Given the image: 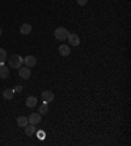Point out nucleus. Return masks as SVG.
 Here are the masks:
<instances>
[{
  "mask_svg": "<svg viewBox=\"0 0 131 146\" xmlns=\"http://www.w3.org/2000/svg\"><path fill=\"white\" fill-rule=\"evenodd\" d=\"M30 32H32V25L28 24V23H25V24H22L20 27V33L22 34V36H28Z\"/></svg>",
  "mask_w": 131,
  "mask_h": 146,
  "instance_id": "nucleus-10",
  "label": "nucleus"
},
{
  "mask_svg": "<svg viewBox=\"0 0 131 146\" xmlns=\"http://www.w3.org/2000/svg\"><path fill=\"white\" fill-rule=\"evenodd\" d=\"M5 61H7V51L0 48V63H5Z\"/></svg>",
  "mask_w": 131,
  "mask_h": 146,
  "instance_id": "nucleus-16",
  "label": "nucleus"
},
{
  "mask_svg": "<svg viewBox=\"0 0 131 146\" xmlns=\"http://www.w3.org/2000/svg\"><path fill=\"white\" fill-rule=\"evenodd\" d=\"M67 40H68V42H70L71 46H79V45H80V37H79L77 34H75V33L68 34Z\"/></svg>",
  "mask_w": 131,
  "mask_h": 146,
  "instance_id": "nucleus-4",
  "label": "nucleus"
},
{
  "mask_svg": "<svg viewBox=\"0 0 131 146\" xmlns=\"http://www.w3.org/2000/svg\"><path fill=\"white\" fill-rule=\"evenodd\" d=\"M9 76V70L4 63H0V79H7Z\"/></svg>",
  "mask_w": 131,
  "mask_h": 146,
  "instance_id": "nucleus-8",
  "label": "nucleus"
},
{
  "mask_svg": "<svg viewBox=\"0 0 131 146\" xmlns=\"http://www.w3.org/2000/svg\"><path fill=\"white\" fill-rule=\"evenodd\" d=\"M88 3V0H77V4L79 5H85Z\"/></svg>",
  "mask_w": 131,
  "mask_h": 146,
  "instance_id": "nucleus-18",
  "label": "nucleus"
},
{
  "mask_svg": "<svg viewBox=\"0 0 131 146\" xmlns=\"http://www.w3.org/2000/svg\"><path fill=\"white\" fill-rule=\"evenodd\" d=\"M13 91H14V94H20L21 91H22V86H20V84H17L16 87L13 88Z\"/></svg>",
  "mask_w": 131,
  "mask_h": 146,
  "instance_id": "nucleus-17",
  "label": "nucleus"
},
{
  "mask_svg": "<svg viewBox=\"0 0 131 146\" xmlns=\"http://www.w3.org/2000/svg\"><path fill=\"white\" fill-rule=\"evenodd\" d=\"M49 112V106H47V103H42L39 106V108H38V113L39 115H46V113Z\"/></svg>",
  "mask_w": 131,
  "mask_h": 146,
  "instance_id": "nucleus-15",
  "label": "nucleus"
},
{
  "mask_svg": "<svg viewBox=\"0 0 131 146\" xmlns=\"http://www.w3.org/2000/svg\"><path fill=\"white\" fill-rule=\"evenodd\" d=\"M8 63H9V66L12 68H17L18 70L24 65V58L20 54H12L9 57V59H8Z\"/></svg>",
  "mask_w": 131,
  "mask_h": 146,
  "instance_id": "nucleus-1",
  "label": "nucleus"
},
{
  "mask_svg": "<svg viewBox=\"0 0 131 146\" xmlns=\"http://www.w3.org/2000/svg\"><path fill=\"white\" fill-rule=\"evenodd\" d=\"M18 75H20V78H22V79H29L30 78V75H32V72H30V68L29 67H20L18 68Z\"/></svg>",
  "mask_w": 131,
  "mask_h": 146,
  "instance_id": "nucleus-5",
  "label": "nucleus"
},
{
  "mask_svg": "<svg viewBox=\"0 0 131 146\" xmlns=\"http://www.w3.org/2000/svg\"><path fill=\"white\" fill-rule=\"evenodd\" d=\"M24 65L26 66V67L32 68L37 65V59H36V57H33V55H26V57L24 58Z\"/></svg>",
  "mask_w": 131,
  "mask_h": 146,
  "instance_id": "nucleus-3",
  "label": "nucleus"
},
{
  "mask_svg": "<svg viewBox=\"0 0 131 146\" xmlns=\"http://www.w3.org/2000/svg\"><path fill=\"white\" fill-rule=\"evenodd\" d=\"M29 124H33V125H37V124H39L41 120H42V117L39 116V113H32L30 116H29Z\"/></svg>",
  "mask_w": 131,
  "mask_h": 146,
  "instance_id": "nucleus-7",
  "label": "nucleus"
},
{
  "mask_svg": "<svg viewBox=\"0 0 131 146\" xmlns=\"http://www.w3.org/2000/svg\"><path fill=\"white\" fill-rule=\"evenodd\" d=\"M37 136H38V138H39V139H43V138H45V137H43V136H45V133H43V132H38V133H37Z\"/></svg>",
  "mask_w": 131,
  "mask_h": 146,
  "instance_id": "nucleus-19",
  "label": "nucleus"
},
{
  "mask_svg": "<svg viewBox=\"0 0 131 146\" xmlns=\"http://www.w3.org/2000/svg\"><path fill=\"white\" fill-rule=\"evenodd\" d=\"M1 33H3V29H1V28H0V36H1Z\"/></svg>",
  "mask_w": 131,
  "mask_h": 146,
  "instance_id": "nucleus-20",
  "label": "nucleus"
},
{
  "mask_svg": "<svg viewBox=\"0 0 131 146\" xmlns=\"http://www.w3.org/2000/svg\"><path fill=\"white\" fill-rule=\"evenodd\" d=\"M3 98L5 99V100H12V99L14 98V91H13V88H7V90H4Z\"/></svg>",
  "mask_w": 131,
  "mask_h": 146,
  "instance_id": "nucleus-12",
  "label": "nucleus"
},
{
  "mask_svg": "<svg viewBox=\"0 0 131 146\" xmlns=\"http://www.w3.org/2000/svg\"><path fill=\"white\" fill-rule=\"evenodd\" d=\"M29 124V120H28V117H25V116H20V117H17V125L21 126V128H25V126Z\"/></svg>",
  "mask_w": 131,
  "mask_h": 146,
  "instance_id": "nucleus-13",
  "label": "nucleus"
},
{
  "mask_svg": "<svg viewBox=\"0 0 131 146\" xmlns=\"http://www.w3.org/2000/svg\"><path fill=\"white\" fill-rule=\"evenodd\" d=\"M41 98H42V100H43L45 103H51L53 100H54L55 96H54V94H53V92L47 90V91H43L42 94H41Z\"/></svg>",
  "mask_w": 131,
  "mask_h": 146,
  "instance_id": "nucleus-6",
  "label": "nucleus"
},
{
  "mask_svg": "<svg viewBox=\"0 0 131 146\" xmlns=\"http://www.w3.org/2000/svg\"><path fill=\"white\" fill-rule=\"evenodd\" d=\"M59 53H61L62 57H68L71 53V49L68 45H61L59 46Z\"/></svg>",
  "mask_w": 131,
  "mask_h": 146,
  "instance_id": "nucleus-11",
  "label": "nucleus"
},
{
  "mask_svg": "<svg viewBox=\"0 0 131 146\" xmlns=\"http://www.w3.org/2000/svg\"><path fill=\"white\" fill-rule=\"evenodd\" d=\"M34 133H36V126H34L33 124H30V125L28 124V125L25 126V134H26V136H33Z\"/></svg>",
  "mask_w": 131,
  "mask_h": 146,
  "instance_id": "nucleus-14",
  "label": "nucleus"
},
{
  "mask_svg": "<svg viewBox=\"0 0 131 146\" xmlns=\"http://www.w3.org/2000/svg\"><path fill=\"white\" fill-rule=\"evenodd\" d=\"M68 34H70V32H68L66 28H63V27L57 28V29H55V32H54V36H55V38H57L58 41H64V40H67Z\"/></svg>",
  "mask_w": 131,
  "mask_h": 146,
  "instance_id": "nucleus-2",
  "label": "nucleus"
},
{
  "mask_svg": "<svg viewBox=\"0 0 131 146\" xmlns=\"http://www.w3.org/2000/svg\"><path fill=\"white\" fill-rule=\"evenodd\" d=\"M37 98L36 96H29V98H26V100H25V104H26L28 108H34V107L37 106Z\"/></svg>",
  "mask_w": 131,
  "mask_h": 146,
  "instance_id": "nucleus-9",
  "label": "nucleus"
}]
</instances>
